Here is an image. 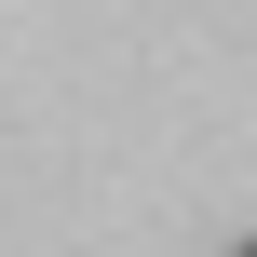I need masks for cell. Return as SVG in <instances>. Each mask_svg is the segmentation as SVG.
<instances>
[{
	"mask_svg": "<svg viewBox=\"0 0 257 257\" xmlns=\"http://www.w3.org/2000/svg\"><path fill=\"white\" fill-rule=\"evenodd\" d=\"M244 257H257V230H244Z\"/></svg>",
	"mask_w": 257,
	"mask_h": 257,
	"instance_id": "obj_1",
	"label": "cell"
}]
</instances>
